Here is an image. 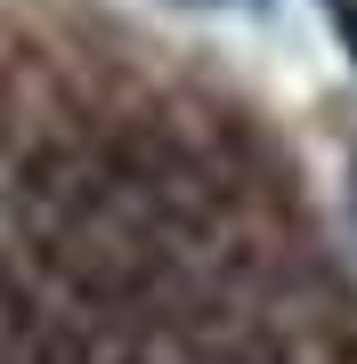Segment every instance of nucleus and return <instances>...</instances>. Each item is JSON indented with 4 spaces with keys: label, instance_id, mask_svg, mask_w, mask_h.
Segmentation results:
<instances>
[{
    "label": "nucleus",
    "instance_id": "1",
    "mask_svg": "<svg viewBox=\"0 0 357 364\" xmlns=\"http://www.w3.org/2000/svg\"><path fill=\"white\" fill-rule=\"evenodd\" d=\"M317 9L333 16V33H341V49H349V65H357V0H317Z\"/></svg>",
    "mask_w": 357,
    "mask_h": 364
},
{
    "label": "nucleus",
    "instance_id": "2",
    "mask_svg": "<svg viewBox=\"0 0 357 364\" xmlns=\"http://www.w3.org/2000/svg\"><path fill=\"white\" fill-rule=\"evenodd\" d=\"M203 364H276V348H260V340H227V348H212Z\"/></svg>",
    "mask_w": 357,
    "mask_h": 364
},
{
    "label": "nucleus",
    "instance_id": "3",
    "mask_svg": "<svg viewBox=\"0 0 357 364\" xmlns=\"http://www.w3.org/2000/svg\"><path fill=\"white\" fill-rule=\"evenodd\" d=\"M187 9H212V0H187Z\"/></svg>",
    "mask_w": 357,
    "mask_h": 364
},
{
    "label": "nucleus",
    "instance_id": "4",
    "mask_svg": "<svg viewBox=\"0 0 357 364\" xmlns=\"http://www.w3.org/2000/svg\"><path fill=\"white\" fill-rule=\"evenodd\" d=\"M349 364H357V356H349Z\"/></svg>",
    "mask_w": 357,
    "mask_h": 364
}]
</instances>
